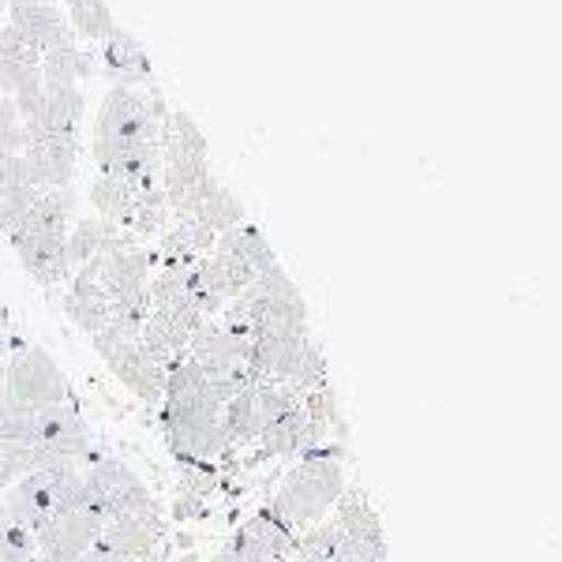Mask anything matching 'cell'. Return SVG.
<instances>
[{
  "label": "cell",
  "instance_id": "14",
  "mask_svg": "<svg viewBox=\"0 0 562 562\" xmlns=\"http://www.w3.org/2000/svg\"><path fill=\"white\" fill-rule=\"evenodd\" d=\"M195 217H199V222H206L217 233V237H222V233L237 229V225L244 222V203L211 173V180H206V188H203V203H199Z\"/></svg>",
  "mask_w": 562,
  "mask_h": 562
},
{
  "label": "cell",
  "instance_id": "16",
  "mask_svg": "<svg viewBox=\"0 0 562 562\" xmlns=\"http://www.w3.org/2000/svg\"><path fill=\"white\" fill-rule=\"evenodd\" d=\"M87 199L102 222H113V225H121V229H124V222H128V214L135 206L132 184H124V180H116V177H105V173H98L94 180H90Z\"/></svg>",
  "mask_w": 562,
  "mask_h": 562
},
{
  "label": "cell",
  "instance_id": "9",
  "mask_svg": "<svg viewBox=\"0 0 562 562\" xmlns=\"http://www.w3.org/2000/svg\"><path fill=\"white\" fill-rule=\"evenodd\" d=\"M177 498H173V521H192L199 514H206V503L222 484V473H217V461H188V465H177Z\"/></svg>",
  "mask_w": 562,
  "mask_h": 562
},
{
  "label": "cell",
  "instance_id": "12",
  "mask_svg": "<svg viewBox=\"0 0 562 562\" xmlns=\"http://www.w3.org/2000/svg\"><path fill=\"white\" fill-rule=\"evenodd\" d=\"M217 424H222V439H225V450H229V454H237L240 447L256 442L259 431L267 428V424H262V416H259V405H256V390H251V386L237 390V394L222 405Z\"/></svg>",
  "mask_w": 562,
  "mask_h": 562
},
{
  "label": "cell",
  "instance_id": "8",
  "mask_svg": "<svg viewBox=\"0 0 562 562\" xmlns=\"http://www.w3.org/2000/svg\"><path fill=\"white\" fill-rule=\"evenodd\" d=\"M83 116H87L83 90L79 87H45L42 113L23 124L42 135H83Z\"/></svg>",
  "mask_w": 562,
  "mask_h": 562
},
{
  "label": "cell",
  "instance_id": "5",
  "mask_svg": "<svg viewBox=\"0 0 562 562\" xmlns=\"http://www.w3.org/2000/svg\"><path fill=\"white\" fill-rule=\"evenodd\" d=\"M94 57H98V71H105L113 79V87H150L154 65L147 49H143V42L135 34L121 31V26L98 45Z\"/></svg>",
  "mask_w": 562,
  "mask_h": 562
},
{
  "label": "cell",
  "instance_id": "21",
  "mask_svg": "<svg viewBox=\"0 0 562 562\" xmlns=\"http://www.w3.org/2000/svg\"><path fill=\"white\" fill-rule=\"evenodd\" d=\"M34 199H38L34 188H0V233H12L34 206Z\"/></svg>",
  "mask_w": 562,
  "mask_h": 562
},
{
  "label": "cell",
  "instance_id": "6",
  "mask_svg": "<svg viewBox=\"0 0 562 562\" xmlns=\"http://www.w3.org/2000/svg\"><path fill=\"white\" fill-rule=\"evenodd\" d=\"M15 256H20L23 270L38 281L42 289H57L60 281L71 278L68 259H65V237H45V233H23L12 229L8 233Z\"/></svg>",
  "mask_w": 562,
  "mask_h": 562
},
{
  "label": "cell",
  "instance_id": "10",
  "mask_svg": "<svg viewBox=\"0 0 562 562\" xmlns=\"http://www.w3.org/2000/svg\"><path fill=\"white\" fill-rule=\"evenodd\" d=\"M65 315L71 319V326H79L83 334H90L94 338L98 330H105L109 319H113V304H109V296H105V289L98 285L94 278H87V274H71V285H68V293H65Z\"/></svg>",
  "mask_w": 562,
  "mask_h": 562
},
{
  "label": "cell",
  "instance_id": "15",
  "mask_svg": "<svg viewBox=\"0 0 562 562\" xmlns=\"http://www.w3.org/2000/svg\"><path fill=\"white\" fill-rule=\"evenodd\" d=\"M60 8H65V15H68V23L79 42L102 45L109 34L116 31V20H113V12H109L105 0H60Z\"/></svg>",
  "mask_w": 562,
  "mask_h": 562
},
{
  "label": "cell",
  "instance_id": "13",
  "mask_svg": "<svg viewBox=\"0 0 562 562\" xmlns=\"http://www.w3.org/2000/svg\"><path fill=\"white\" fill-rule=\"evenodd\" d=\"M42 87H79L83 79L98 76V57L83 45H65V49L42 53Z\"/></svg>",
  "mask_w": 562,
  "mask_h": 562
},
{
  "label": "cell",
  "instance_id": "17",
  "mask_svg": "<svg viewBox=\"0 0 562 562\" xmlns=\"http://www.w3.org/2000/svg\"><path fill=\"white\" fill-rule=\"evenodd\" d=\"M244 532H248L251 540L267 543V548L274 551L278 559H293L296 555V540H301V532H296L293 525L281 518V514L270 503L259 506V514L248 525H244Z\"/></svg>",
  "mask_w": 562,
  "mask_h": 562
},
{
  "label": "cell",
  "instance_id": "20",
  "mask_svg": "<svg viewBox=\"0 0 562 562\" xmlns=\"http://www.w3.org/2000/svg\"><path fill=\"white\" fill-rule=\"evenodd\" d=\"M34 469V454L23 442H0V495Z\"/></svg>",
  "mask_w": 562,
  "mask_h": 562
},
{
  "label": "cell",
  "instance_id": "3",
  "mask_svg": "<svg viewBox=\"0 0 562 562\" xmlns=\"http://www.w3.org/2000/svg\"><path fill=\"white\" fill-rule=\"evenodd\" d=\"M105 525L87 510L76 514H49L38 529H34V555L42 562H76L94 548L98 532Z\"/></svg>",
  "mask_w": 562,
  "mask_h": 562
},
{
  "label": "cell",
  "instance_id": "1",
  "mask_svg": "<svg viewBox=\"0 0 562 562\" xmlns=\"http://www.w3.org/2000/svg\"><path fill=\"white\" fill-rule=\"evenodd\" d=\"M346 450L338 442H323V447L304 450L301 461L281 480L278 495L270 498V506L293 525L296 532L312 529L326 518L338 495L346 492Z\"/></svg>",
  "mask_w": 562,
  "mask_h": 562
},
{
  "label": "cell",
  "instance_id": "22",
  "mask_svg": "<svg viewBox=\"0 0 562 562\" xmlns=\"http://www.w3.org/2000/svg\"><path fill=\"white\" fill-rule=\"evenodd\" d=\"M23 154V121L12 98H0V158Z\"/></svg>",
  "mask_w": 562,
  "mask_h": 562
},
{
  "label": "cell",
  "instance_id": "11",
  "mask_svg": "<svg viewBox=\"0 0 562 562\" xmlns=\"http://www.w3.org/2000/svg\"><path fill=\"white\" fill-rule=\"evenodd\" d=\"M244 352H248V338H237L222 319H206L188 341V357L203 368H244Z\"/></svg>",
  "mask_w": 562,
  "mask_h": 562
},
{
  "label": "cell",
  "instance_id": "4",
  "mask_svg": "<svg viewBox=\"0 0 562 562\" xmlns=\"http://www.w3.org/2000/svg\"><path fill=\"white\" fill-rule=\"evenodd\" d=\"M161 540H166V514L154 503L139 514L109 521L94 543L116 559H147L154 551H161Z\"/></svg>",
  "mask_w": 562,
  "mask_h": 562
},
{
  "label": "cell",
  "instance_id": "24",
  "mask_svg": "<svg viewBox=\"0 0 562 562\" xmlns=\"http://www.w3.org/2000/svg\"><path fill=\"white\" fill-rule=\"evenodd\" d=\"M8 323H12V315H8L4 301H0V330H8Z\"/></svg>",
  "mask_w": 562,
  "mask_h": 562
},
{
  "label": "cell",
  "instance_id": "25",
  "mask_svg": "<svg viewBox=\"0 0 562 562\" xmlns=\"http://www.w3.org/2000/svg\"><path fill=\"white\" fill-rule=\"evenodd\" d=\"M57 4H60V0H57Z\"/></svg>",
  "mask_w": 562,
  "mask_h": 562
},
{
  "label": "cell",
  "instance_id": "2",
  "mask_svg": "<svg viewBox=\"0 0 562 562\" xmlns=\"http://www.w3.org/2000/svg\"><path fill=\"white\" fill-rule=\"evenodd\" d=\"M4 394L23 409H60L71 402V386L57 360L42 346H23L4 368Z\"/></svg>",
  "mask_w": 562,
  "mask_h": 562
},
{
  "label": "cell",
  "instance_id": "19",
  "mask_svg": "<svg viewBox=\"0 0 562 562\" xmlns=\"http://www.w3.org/2000/svg\"><path fill=\"white\" fill-rule=\"evenodd\" d=\"M214 244H222V248H229V251H237V256L248 262L256 274H262V270H270L278 262L274 256V248L267 244V237L259 233V225H251V222H240L237 229H229V233H222Z\"/></svg>",
  "mask_w": 562,
  "mask_h": 562
},
{
  "label": "cell",
  "instance_id": "23",
  "mask_svg": "<svg viewBox=\"0 0 562 562\" xmlns=\"http://www.w3.org/2000/svg\"><path fill=\"white\" fill-rule=\"evenodd\" d=\"M203 562H244V559H240L233 548H217L214 555H211V559H203Z\"/></svg>",
  "mask_w": 562,
  "mask_h": 562
},
{
  "label": "cell",
  "instance_id": "18",
  "mask_svg": "<svg viewBox=\"0 0 562 562\" xmlns=\"http://www.w3.org/2000/svg\"><path fill=\"white\" fill-rule=\"evenodd\" d=\"M109 229H113V222H102V217H76V222H71V229L65 237V259H68L71 274L105 248Z\"/></svg>",
  "mask_w": 562,
  "mask_h": 562
},
{
  "label": "cell",
  "instance_id": "7",
  "mask_svg": "<svg viewBox=\"0 0 562 562\" xmlns=\"http://www.w3.org/2000/svg\"><path fill=\"white\" fill-rule=\"evenodd\" d=\"M334 525L346 532L349 540L364 543V548L386 555V532H383V518L375 514V506L368 503V495L360 487H346L334 503Z\"/></svg>",
  "mask_w": 562,
  "mask_h": 562
},
{
  "label": "cell",
  "instance_id": "26",
  "mask_svg": "<svg viewBox=\"0 0 562 562\" xmlns=\"http://www.w3.org/2000/svg\"><path fill=\"white\" fill-rule=\"evenodd\" d=\"M0 98H4V94H0Z\"/></svg>",
  "mask_w": 562,
  "mask_h": 562
}]
</instances>
